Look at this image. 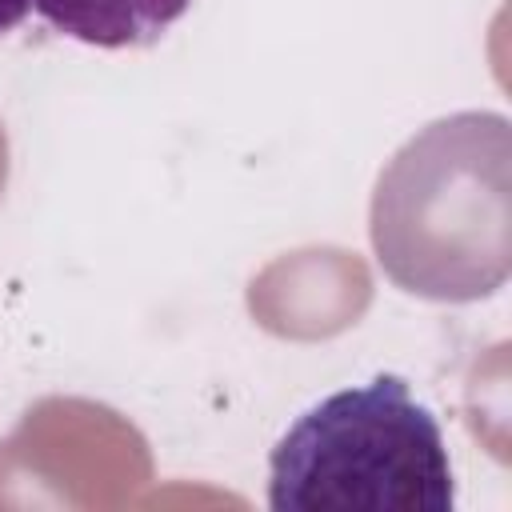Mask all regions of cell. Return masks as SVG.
I'll return each mask as SVG.
<instances>
[{
	"label": "cell",
	"mask_w": 512,
	"mask_h": 512,
	"mask_svg": "<svg viewBox=\"0 0 512 512\" xmlns=\"http://www.w3.org/2000/svg\"><path fill=\"white\" fill-rule=\"evenodd\" d=\"M380 268L428 300H480L508 272V120L460 112L412 136L372 196Z\"/></svg>",
	"instance_id": "obj_1"
},
{
	"label": "cell",
	"mask_w": 512,
	"mask_h": 512,
	"mask_svg": "<svg viewBox=\"0 0 512 512\" xmlns=\"http://www.w3.org/2000/svg\"><path fill=\"white\" fill-rule=\"evenodd\" d=\"M276 512H452L440 420L404 376L380 372L308 408L268 456Z\"/></svg>",
	"instance_id": "obj_2"
},
{
	"label": "cell",
	"mask_w": 512,
	"mask_h": 512,
	"mask_svg": "<svg viewBox=\"0 0 512 512\" xmlns=\"http://www.w3.org/2000/svg\"><path fill=\"white\" fill-rule=\"evenodd\" d=\"M192 0H32L40 20L92 48H140L160 40Z\"/></svg>",
	"instance_id": "obj_3"
},
{
	"label": "cell",
	"mask_w": 512,
	"mask_h": 512,
	"mask_svg": "<svg viewBox=\"0 0 512 512\" xmlns=\"http://www.w3.org/2000/svg\"><path fill=\"white\" fill-rule=\"evenodd\" d=\"M28 12H32V0H0V36L20 28Z\"/></svg>",
	"instance_id": "obj_4"
}]
</instances>
